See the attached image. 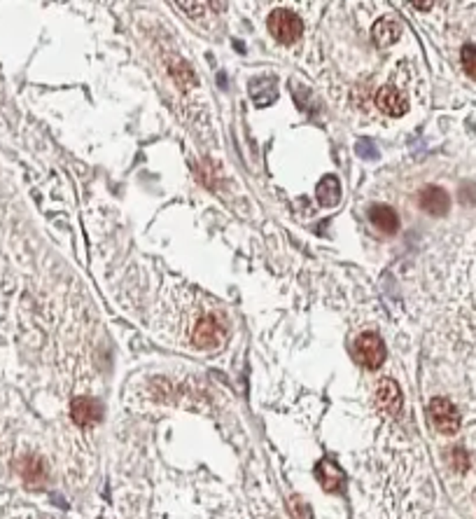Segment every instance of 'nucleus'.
I'll list each match as a JSON object with an SVG mask.
<instances>
[{"instance_id":"f257e3e1","label":"nucleus","mask_w":476,"mask_h":519,"mask_svg":"<svg viewBox=\"0 0 476 519\" xmlns=\"http://www.w3.org/2000/svg\"><path fill=\"white\" fill-rule=\"evenodd\" d=\"M355 363L367 370H378L385 363V344L376 332H364L353 344Z\"/></svg>"},{"instance_id":"f03ea898","label":"nucleus","mask_w":476,"mask_h":519,"mask_svg":"<svg viewBox=\"0 0 476 519\" xmlns=\"http://www.w3.org/2000/svg\"><path fill=\"white\" fill-rule=\"evenodd\" d=\"M427 412H430L432 426L441 433V435H453V433L460 430L462 416L451 400H446V398H432Z\"/></svg>"},{"instance_id":"7ed1b4c3","label":"nucleus","mask_w":476,"mask_h":519,"mask_svg":"<svg viewBox=\"0 0 476 519\" xmlns=\"http://www.w3.org/2000/svg\"><path fill=\"white\" fill-rule=\"evenodd\" d=\"M269 31L280 45H292L299 40L301 31H304V24H301V19L294 15V12L276 10V12H271V17H269Z\"/></svg>"},{"instance_id":"20e7f679","label":"nucleus","mask_w":476,"mask_h":519,"mask_svg":"<svg viewBox=\"0 0 476 519\" xmlns=\"http://www.w3.org/2000/svg\"><path fill=\"white\" fill-rule=\"evenodd\" d=\"M224 342V328L215 316H204L192 330V344L197 349L213 351Z\"/></svg>"},{"instance_id":"39448f33","label":"nucleus","mask_w":476,"mask_h":519,"mask_svg":"<svg viewBox=\"0 0 476 519\" xmlns=\"http://www.w3.org/2000/svg\"><path fill=\"white\" fill-rule=\"evenodd\" d=\"M401 389L397 384L392 382V379H383V382H378V389H376V405L378 409L383 412L387 416H397L401 412Z\"/></svg>"},{"instance_id":"423d86ee","label":"nucleus","mask_w":476,"mask_h":519,"mask_svg":"<svg viewBox=\"0 0 476 519\" xmlns=\"http://www.w3.org/2000/svg\"><path fill=\"white\" fill-rule=\"evenodd\" d=\"M315 477H318L320 487L330 494H337L346 487V472L339 468V463L330 461V458H323L315 465Z\"/></svg>"},{"instance_id":"0eeeda50","label":"nucleus","mask_w":476,"mask_h":519,"mask_svg":"<svg viewBox=\"0 0 476 519\" xmlns=\"http://www.w3.org/2000/svg\"><path fill=\"white\" fill-rule=\"evenodd\" d=\"M376 105L381 108V112H385L390 117H401L408 110L406 96L401 94L397 86H381L376 94Z\"/></svg>"},{"instance_id":"6e6552de","label":"nucleus","mask_w":476,"mask_h":519,"mask_svg":"<svg viewBox=\"0 0 476 519\" xmlns=\"http://www.w3.org/2000/svg\"><path fill=\"white\" fill-rule=\"evenodd\" d=\"M70 416L77 426H93L103 419V407L93 398H75L70 405Z\"/></svg>"},{"instance_id":"1a4fd4ad","label":"nucleus","mask_w":476,"mask_h":519,"mask_svg":"<svg viewBox=\"0 0 476 519\" xmlns=\"http://www.w3.org/2000/svg\"><path fill=\"white\" fill-rule=\"evenodd\" d=\"M420 206L425 213H430V216H446L448 213V206H451V199H448V195L441 188H434V185H430V188H425L420 192Z\"/></svg>"},{"instance_id":"9d476101","label":"nucleus","mask_w":476,"mask_h":519,"mask_svg":"<svg viewBox=\"0 0 476 519\" xmlns=\"http://www.w3.org/2000/svg\"><path fill=\"white\" fill-rule=\"evenodd\" d=\"M371 36L376 40L378 47H390V45H394L399 40L401 26L397 22H392V19H378L371 29Z\"/></svg>"},{"instance_id":"9b49d317","label":"nucleus","mask_w":476,"mask_h":519,"mask_svg":"<svg viewBox=\"0 0 476 519\" xmlns=\"http://www.w3.org/2000/svg\"><path fill=\"white\" fill-rule=\"evenodd\" d=\"M369 218H371V223L376 225L381 232H385V234H394V232L399 230V218L390 206H374V209L369 211Z\"/></svg>"},{"instance_id":"f8f14e48","label":"nucleus","mask_w":476,"mask_h":519,"mask_svg":"<svg viewBox=\"0 0 476 519\" xmlns=\"http://www.w3.org/2000/svg\"><path fill=\"white\" fill-rule=\"evenodd\" d=\"M315 195H318V202L323 206H337L339 199H341V183L337 176H325L323 181L318 183V188H315Z\"/></svg>"},{"instance_id":"ddd939ff","label":"nucleus","mask_w":476,"mask_h":519,"mask_svg":"<svg viewBox=\"0 0 476 519\" xmlns=\"http://www.w3.org/2000/svg\"><path fill=\"white\" fill-rule=\"evenodd\" d=\"M45 463L40 458H26L22 465V475L29 484H40L45 480Z\"/></svg>"},{"instance_id":"4468645a","label":"nucleus","mask_w":476,"mask_h":519,"mask_svg":"<svg viewBox=\"0 0 476 519\" xmlns=\"http://www.w3.org/2000/svg\"><path fill=\"white\" fill-rule=\"evenodd\" d=\"M460 59H462V68H465L467 75L476 80V47L474 45H465Z\"/></svg>"},{"instance_id":"2eb2a0df","label":"nucleus","mask_w":476,"mask_h":519,"mask_svg":"<svg viewBox=\"0 0 476 519\" xmlns=\"http://www.w3.org/2000/svg\"><path fill=\"white\" fill-rule=\"evenodd\" d=\"M453 458H455V468L458 470H467V454L462 449H455L453 451Z\"/></svg>"},{"instance_id":"dca6fc26","label":"nucleus","mask_w":476,"mask_h":519,"mask_svg":"<svg viewBox=\"0 0 476 519\" xmlns=\"http://www.w3.org/2000/svg\"><path fill=\"white\" fill-rule=\"evenodd\" d=\"M413 8H418V10H430V8H432V3H413Z\"/></svg>"}]
</instances>
